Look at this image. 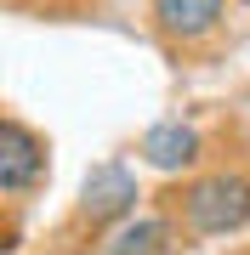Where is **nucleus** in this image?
<instances>
[{
  "label": "nucleus",
  "instance_id": "20e7f679",
  "mask_svg": "<svg viewBox=\"0 0 250 255\" xmlns=\"http://www.w3.org/2000/svg\"><path fill=\"white\" fill-rule=\"evenodd\" d=\"M131 204H137V176L125 170V164H97L91 176H85V193H80V210L74 221L80 227H120V221H131Z\"/></svg>",
  "mask_w": 250,
  "mask_h": 255
},
{
  "label": "nucleus",
  "instance_id": "f257e3e1",
  "mask_svg": "<svg viewBox=\"0 0 250 255\" xmlns=\"http://www.w3.org/2000/svg\"><path fill=\"white\" fill-rule=\"evenodd\" d=\"M171 216L194 238H233L250 227V176L245 170H199L171 199Z\"/></svg>",
  "mask_w": 250,
  "mask_h": 255
},
{
  "label": "nucleus",
  "instance_id": "7ed1b4c3",
  "mask_svg": "<svg viewBox=\"0 0 250 255\" xmlns=\"http://www.w3.org/2000/svg\"><path fill=\"white\" fill-rule=\"evenodd\" d=\"M51 176V147L34 125H23L17 114L0 119V193L11 204H23L28 193H40Z\"/></svg>",
  "mask_w": 250,
  "mask_h": 255
},
{
  "label": "nucleus",
  "instance_id": "423d86ee",
  "mask_svg": "<svg viewBox=\"0 0 250 255\" xmlns=\"http://www.w3.org/2000/svg\"><path fill=\"white\" fill-rule=\"evenodd\" d=\"M176 216H131L102 238V255H171L176 244Z\"/></svg>",
  "mask_w": 250,
  "mask_h": 255
},
{
  "label": "nucleus",
  "instance_id": "39448f33",
  "mask_svg": "<svg viewBox=\"0 0 250 255\" xmlns=\"http://www.w3.org/2000/svg\"><path fill=\"white\" fill-rule=\"evenodd\" d=\"M137 159L154 164V170H165V176L199 170V159H205V136H199V125H188V119H159V125L142 130Z\"/></svg>",
  "mask_w": 250,
  "mask_h": 255
},
{
  "label": "nucleus",
  "instance_id": "f03ea898",
  "mask_svg": "<svg viewBox=\"0 0 250 255\" xmlns=\"http://www.w3.org/2000/svg\"><path fill=\"white\" fill-rule=\"evenodd\" d=\"M148 23L171 57H194L228 34L233 0H148Z\"/></svg>",
  "mask_w": 250,
  "mask_h": 255
}]
</instances>
